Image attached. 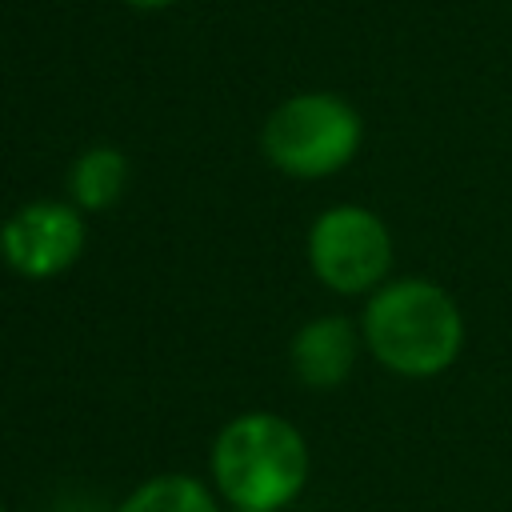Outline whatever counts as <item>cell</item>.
Here are the masks:
<instances>
[{"mask_svg": "<svg viewBox=\"0 0 512 512\" xmlns=\"http://www.w3.org/2000/svg\"><path fill=\"white\" fill-rule=\"evenodd\" d=\"M360 336L392 376L432 380L460 360L468 328L448 288L428 276H396L364 300Z\"/></svg>", "mask_w": 512, "mask_h": 512, "instance_id": "1", "label": "cell"}, {"mask_svg": "<svg viewBox=\"0 0 512 512\" xmlns=\"http://www.w3.org/2000/svg\"><path fill=\"white\" fill-rule=\"evenodd\" d=\"M308 440L280 412H240L232 416L208 452L212 488L228 508L280 512L308 484Z\"/></svg>", "mask_w": 512, "mask_h": 512, "instance_id": "2", "label": "cell"}, {"mask_svg": "<svg viewBox=\"0 0 512 512\" xmlns=\"http://www.w3.org/2000/svg\"><path fill=\"white\" fill-rule=\"evenodd\" d=\"M364 148V116L340 92L308 88L284 96L260 128L264 160L292 180H328Z\"/></svg>", "mask_w": 512, "mask_h": 512, "instance_id": "3", "label": "cell"}, {"mask_svg": "<svg viewBox=\"0 0 512 512\" xmlns=\"http://www.w3.org/2000/svg\"><path fill=\"white\" fill-rule=\"evenodd\" d=\"M392 232L364 204L324 208L304 240L312 276L336 296H372L392 276Z\"/></svg>", "mask_w": 512, "mask_h": 512, "instance_id": "4", "label": "cell"}, {"mask_svg": "<svg viewBox=\"0 0 512 512\" xmlns=\"http://www.w3.org/2000/svg\"><path fill=\"white\" fill-rule=\"evenodd\" d=\"M88 244L84 212L72 200H28L0 224V260L24 280L68 272Z\"/></svg>", "mask_w": 512, "mask_h": 512, "instance_id": "5", "label": "cell"}, {"mask_svg": "<svg viewBox=\"0 0 512 512\" xmlns=\"http://www.w3.org/2000/svg\"><path fill=\"white\" fill-rule=\"evenodd\" d=\"M360 348H364L360 324H352L340 312H328V316H312L296 328V336L288 344V364L304 388L332 392L352 376Z\"/></svg>", "mask_w": 512, "mask_h": 512, "instance_id": "6", "label": "cell"}, {"mask_svg": "<svg viewBox=\"0 0 512 512\" xmlns=\"http://www.w3.org/2000/svg\"><path fill=\"white\" fill-rule=\"evenodd\" d=\"M124 188H128V156L116 144H92L68 168V200L80 212L112 208L124 196Z\"/></svg>", "mask_w": 512, "mask_h": 512, "instance_id": "7", "label": "cell"}, {"mask_svg": "<svg viewBox=\"0 0 512 512\" xmlns=\"http://www.w3.org/2000/svg\"><path fill=\"white\" fill-rule=\"evenodd\" d=\"M112 512H220V496L188 472H160L136 484Z\"/></svg>", "mask_w": 512, "mask_h": 512, "instance_id": "8", "label": "cell"}, {"mask_svg": "<svg viewBox=\"0 0 512 512\" xmlns=\"http://www.w3.org/2000/svg\"><path fill=\"white\" fill-rule=\"evenodd\" d=\"M120 4H128V8H136V12H164V8H172L176 0H120Z\"/></svg>", "mask_w": 512, "mask_h": 512, "instance_id": "9", "label": "cell"}, {"mask_svg": "<svg viewBox=\"0 0 512 512\" xmlns=\"http://www.w3.org/2000/svg\"><path fill=\"white\" fill-rule=\"evenodd\" d=\"M232 512H252V508H232Z\"/></svg>", "mask_w": 512, "mask_h": 512, "instance_id": "10", "label": "cell"}, {"mask_svg": "<svg viewBox=\"0 0 512 512\" xmlns=\"http://www.w3.org/2000/svg\"><path fill=\"white\" fill-rule=\"evenodd\" d=\"M0 512H8V508H4V504H0Z\"/></svg>", "mask_w": 512, "mask_h": 512, "instance_id": "11", "label": "cell"}]
</instances>
